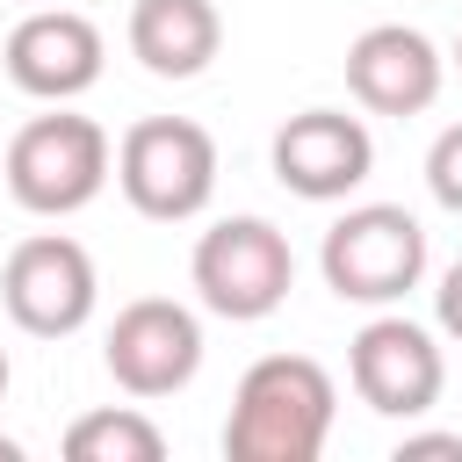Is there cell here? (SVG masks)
I'll use <instances>...</instances> for the list:
<instances>
[{
	"mask_svg": "<svg viewBox=\"0 0 462 462\" xmlns=\"http://www.w3.org/2000/svg\"><path fill=\"white\" fill-rule=\"evenodd\" d=\"M108 173H116L108 130L94 116H72L65 101H58V116H29L0 159V180L29 217H79L108 188Z\"/></svg>",
	"mask_w": 462,
	"mask_h": 462,
	"instance_id": "2",
	"label": "cell"
},
{
	"mask_svg": "<svg viewBox=\"0 0 462 462\" xmlns=\"http://www.w3.org/2000/svg\"><path fill=\"white\" fill-rule=\"evenodd\" d=\"M101 361H108L116 390H130V397H173L202 368V318L188 303H173V296H137V303L116 310Z\"/></svg>",
	"mask_w": 462,
	"mask_h": 462,
	"instance_id": "8",
	"label": "cell"
},
{
	"mask_svg": "<svg viewBox=\"0 0 462 462\" xmlns=\"http://www.w3.org/2000/svg\"><path fill=\"white\" fill-rule=\"evenodd\" d=\"M116 188L152 224H188L217 195V137L188 116H144L116 144Z\"/></svg>",
	"mask_w": 462,
	"mask_h": 462,
	"instance_id": "4",
	"label": "cell"
},
{
	"mask_svg": "<svg viewBox=\"0 0 462 462\" xmlns=\"http://www.w3.org/2000/svg\"><path fill=\"white\" fill-rule=\"evenodd\" d=\"M0 462H22V440H0Z\"/></svg>",
	"mask_w": 462,
	"mask_h": 462,
	"instance_id": "17",
	"label": "cell"
},
{
	"mask_svg": "<svg viewBox=\"0 0 462 462\" xmlns=\"http://www.w3.org/2000/svg\"><path fill=\"white\" fill-rule=\"evenodd\" d=\"M455 72H462V36H455Z\"/></svg>",
	"mask_w": 462,
	"mask_h": 462,
	"instance_id": "19",
	"label": "cell"
},
{
	"mask_svg": "<svg viewBox=\"0 0 462 462\" xmlns=\"http://www.w3.org/2000/svg\"><path fill=\"white\" fill-rule=\"evenodd\" d=\"M433 318H440L448 339H462V260L440 274V289H433Z\"/></svg>",
	"mask_w": 462,
	"mask_h": 462,
	"instance_id": "15",
	"label": "cell"
},
{
	"mask_svg": "<svg viewBox=\"0 0 462 462\" xmlns=\"http://www.w3.org/2000/svg\"><path fill=\"white\" fill-rule=\"evenodd\" d=\"M0 303L7 318L29 332V339H72L94 303H101V274H94V253L65 231H36L7 253L0 267Z\"/></svg>",
	"mask_w": 462,
	"mask_h": 462,
	"instance_id": "6",
	"label": "cell"
},
{
	"mask_svg": "<svg viewBox=\"0 0 462 462\" xmlns=\"http://www.w3.org/2000/svg\"><path fill=\"white\" fill-rule=\"evenodd\" d=\"M426 188H433L440 209L462 217V123H448V130L426 144Z\"/></svg>",
	"mask_w": 462,
	"mask_h": 462,
	"instance_id": "14",
	"label": "cell"
},
{
	"mask_svg": "<svg viewBox=\"0 0 462 462\" xmlns=\"http://www.w3.org/2000/svg\"><path fill=\"white\" fill-rule=\"evenodd\" d=\"M101 58H108L101 29L87 14H72V7H29L7 29V51H0L7 79L29 101H79L101 79Z\"/></svg>",
	"mask_w": 462,
	"mask_h": 462,
	"instance_id": "10",
	"label": "cell"
},
{
	"mask_svg": "<svg viewBox=\"0 0 462 462\" xmlns=\"http://www.w3.org/2000/svg\"><path fill=\"white\" fill-rule=\"evenodd\" d=\"M440 79H448V58L433 51L426 29L375 22L346 43V94L368 116H426L440 101Z\"/></svg>",
	"mask_w": 462,
	"mask_h": 462,
	"instance_id": "11",
	"label": "cell"
},
{
	"mask_svg": "<svg viewBox=\"0 0 462 462\" xmlns=\"http://www.w3.org/2000/svg\"><path fill=\"white\" fill-rule=\"evenodd\" d=\"M346 383L383 419H426L448 390V361H440V339L426 325L383 310L346 339Z\"/></svg>",
	"mask_w": 462,
	"mask_h": 462,
	"instance_id": "7",
	"label": "cell"
},
{
	"mask_svg": "<svg viewBox=\"0 0 462 462\" xmlns=\"http://www.w3.org/2000/svg\"><path fill=\"white\" fill-rule=\"evenodd\" d=\"M224 51L217 0H130V58L152 79H195Z\"/></svg>",
	"mask_w": 462,
	"mask_h": 462,
	"instance_id": "12",
	"label": "cell"
},
{
	"mask_svg": "<svg viewBox=\"0 0 462 462\" xmlns=\"http://www.w3.org/2000/svg\"><path fill=\"white\" fill-rule=\"evenodd\" d=\"M7 375H14V368H7V346H0V397H7Z\"/></svg>",
	"mask_w": 462,
	"mask_h": 462,
	"instance_id": "18",
	"label": "cell"
},
{
	"mask_svg": "<svg viewBox=\"0 0 462 462\" xmlns=\"http://www.w3.org/2000/svg\"><path fill=\"white\" fill-rule=\"evenodd\" d=\"M274 180L303 202H346L375 173V137L346 108H303L274 130Z\"/></svg>",
	"mask_w": 462,
	"mask_h": 462,
	"instance_id": "9",
	"label": "cell"
},
{
	"mask_svg": "<svg viewBox=\"0 0 462 462\" xmlns=\"http://www.w3.org/2000/svg\"><path fill=\"white\" fill-rule=\"evenodd\" d=\"M188 282H195L202 310H217L231 325H260V318H274L289 303L296 253H289V238L267 217H224V224H209L195 238Z\"/></svg>",
	"mask_w": 462,
	"mask_h": 462,
	"instance_id": "5",
	"label": "cell"
},
{
	"mask_svg": "<svg viewBox=\"0 0 462 462\" xmlns=\"http://www.w3.org/2000/svg\"><path fill=\"white\" fill-rule=\"evenodd\" d=\"M419 455H448V462H462V433H404V440H397V462H419Z\"/></svg>",
	"mask_w": 462,
	"mask_h": 462,
	"instance_id": "16",
	"label": "cell"
},
{
	"mask_svg": "<svg viewBox=\"0 0 462 462\" xmlns=\"http://www.w3.org/2000/svg\"><path fill=\"white\" fill-rule=\"evenodd\" d=\"M65 455L72 462H159L166 433L137 404H101V411H79L65 426Z\"/></svg>",
	"mask_w": 462,
	"mask_h": 462,
	"instance_id": "13",
	"label": "cell"
},
{
	"mask_svg": "<svg viewBox=\"0 0 462 462\" xmlns=\"http://www.w3.org/2000/svg\"><path fill=\"white\" fill-rule=\"evenodd\" d=\"M318 274L339 303H404L426 282V224L404 202H361L346 217H332L325 245H318Z\"/></svg>",
	"mask_w": 462,
	"mask_h": 462,
	"instance_id": "3",
	"label": "cell"
},
{
	"mask_svg": "<svg viewBox=\"0 0 462 462\" xmlns=\"http://www.w3.org/2000/svg\"><path fill=\"white\" fill-rule=\"evenodd\" d=\"M332 411H339V390H332L325 361L260 354L231 390L224 455L231 462H318L325 433H332Z\"/></svg>",
	"mask_w": 462,
	"mask_h": 462,
	"instance_id": "1",
	"label": "cell"
}]
</instances>
